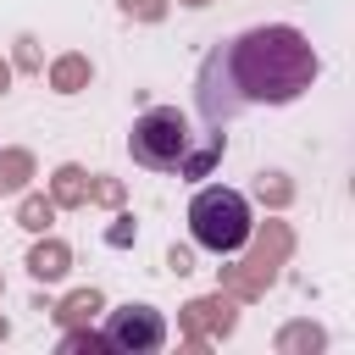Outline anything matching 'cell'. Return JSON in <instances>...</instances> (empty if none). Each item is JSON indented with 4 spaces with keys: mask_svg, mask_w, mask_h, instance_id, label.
Instances as JSON below:
<instances>
[{
    "mask_svg": "<svg viewBox=\"0 0 355 355\" xmlns=\"http://www.w3.org/2000/svg\"><path fill=\"white\" fill-rule=\"evenodd\" d=\"M322 61L311 50V39L288 22H266V28H244L227 44H211L200 72H194V105L205 116V128H227L233 116L255 111V105H288L316 83Z\"/></svg>",
    "mask_w": 355,
    "mask_h": 355,
    "instance_id": "obj_1",
    "label": "cell"
},
{
    "mask_svg": "<svg viewBox=\"0 0 355 355\" xmlns=\"http://www.w3.org/2000/svg\"><path fill=\"white\" fill-rule=\"evenodd\" d=\"M211 150V133L194 144V128L178 105H150L133 128H128V155L150 172H178V178H194V155Z\"/></svg>",
    "mask_w": 355,
    "mask_h": 355,
    "instance_id": "obj_2",
    "label": "cell"
},
{
    "mask_svg": "<svg viewBox=\"0 0 355 355\" xmlns=\"http://www.w3.org/2000/svg\"><path fill=\"white\" fill-rule=\"evenodd\" d=\"M250 255L244 261H233V266H216L222 272V294H233L239 305H250V300H261L272 283H277V272H283V261L294 255V233H288V222H261V227H250Z\"/></svg>",
    "mask_w": 355,
    "mask_h": 355,
    "instance_id": "obj_3",
    "label": "cell"
},
{
    "mask_svg": "<svg viewBox=\"0 0 355 355\" xmlns=\"http://www.w3.org/2000/svg\"><path fill=\"white\" fill-rule=\"evenodd\" d=\"M250 227H255V216H250V200H244L239 189L211 183V189H200V194L189 200V233H194V244L211 250V255H239L244 239H250Z\"/></svg>",
    "mask_w": 355,
    "mask_h": 355,
    "instance_id": "obj_4",
    "label": "cell"
},
{
    "mask_svg": "<svg viewBox=\"0 0 355 355\" xmlns=\"http://www.w3.org/2000/svg\"><path fill=\"white\" fill-rule=\"evenodd\" d=\"M178 322H183V349H205V344H222L233 327H239V300L233 294H200V300H189L183 311H178Z\"/></svg>",
    "mask_w": 355,
    "mask_h": 355,
    "instance_id": "obj_5",
    "label": "cell"
},
{
    "mask_svg": "<svg viewBox=\"0 0 355 355\" xmlns=\"http://www.w3.org/2000/svg\"><path fill=\"white\" fill-rule=\"evenodd\" d=\"M105 344L122 349V355H155L166 344V322L155 305H122V311H105Z\"/></svg>",
    "mask_w": 355,
    "mask_h": 355,
    "instance_id": "obj_6",
    "label": "cell"
},
{
    "mask_svg": "<svg viewBox=\"0 0 355 355\" xmlns=\"http://www.w3.org/2000/svg\"><path fill=\"white\" fill-rule=\"evenodd\" d=\"M28 272H33L39 283H61V277L72 272V250H67L61 239H39V244L28 250Z\"/></svg>",
    "mask_w": 355,
    "mask_h": 355,
    "instance_id": "obj_7",
    "label": "cell"
},
{
    "mask_svg": "<svg viewBox=\"0 0 355 355\" xmlns=\"http://www.w3.org/2000/svg\"><path fill=\"white\" fill-rule=\"evenodd\" d=\"M61 327H83V322H94L100 311H105V294L100 288H72L67 300H55V305H44Z\"/></svg>",
    "mask_w": 355,
    "mask_h": 355,
    "instance_id": "obj_8",
    "label": "cell"
},
{
    "mask_svg": "<svg viewBox=\"0 0 355 355\" xmlns=\"http://www.w3.org/2000/svg\"><path fill=\"white\" fill-rule=\"evenodd\" d=\"M89 78H94V67H89V55H78V50H67V55L50 61V89H55V94H83Z\"/></svg>",
    "mask_w": 355,
    "mask_h": 355,
    "instance_id": "obj_9",
    "label": "cell"
},
{
    "mask_svg": "<svg viewBox=\"0 0 355 355\" xmlns=\"http://www.w3.org/2000/svg\"><path fill=\"white\" fill-rule=\"evenodd\" d=\"M50 200H55V211H72V205H89V172H83L78 161H67V166H55V178H50Z\"/></svg>",
    "mask_w": 355,
    "mask_h": 355,
    "instance_id": "obj_10",
    "label": "cell"
},
{
    "mask_svg": "<svg viewBox=\"0 0 355 355\" xmlns=\"http://www.w3.org/2000/svg\"><path fill=\"white\" fill-rule=\"evenodd\" d=\"M327 344V333L316 327V322H288V327H277V355H311V349H322Z\"/></svg>",
    "mask_w": 355,
    "mask_h": 355,
    "instance_id": "obj_11",
    "label": "cell"
},
{
    "mask_svg": "<svg viewBox=\"0 0 355 355\" xmlns=\"http://www.w3.org/2000/svg\"><path fill=\"white\" fill-rule=\"evenodd\" d=\"M33 178V155L28 150H0V194H22Z\"/></svg>",
    "mask_w": 355,
    "mask_h": 355,
    "instance_id": "obj_12",
    "label": "cell"
},
{
    "mask_svg": "<svg viewBox=\"0 0 355 355\" xmlns=\"http://www.w3.org/2000/svg\"><path fill=\"white\" fill-rule=\"evenodd\" d=\"M50 222H55V200H50V194H22V205H17V227L44 233Z\"/></svg>",
    "mask_w": 355,
    "mask_h": 355,
    "instance_id": "obj_13",
    "label": "cell"
},
{
    "mask_svg": "<svg viewBox=\"0 0 355 355\" xmlns=\"http://www.w3.org/2000/svg\"><path fill=\"white\" fill-rule=\"evenodd\" d=\"M105 333H94L89 322L83 327H61V355H105Z\"/></svg>",
    "mask_w": 355,
    "mask_h": 355,
    "instance_id": "obj_14",
    "label": "cell"
},
{
    "mask_svg": "<svg viewBox=\"0 0 355 355\" xmlns=\"http://www.w3.org/2000/svg\"><path fill=\"white\" fill-rule=\"evenodd\" d=\"M255 194H261V205H272V211H283V205L294 200V183H288L283 172H261V178H255Z\"/></svg>",
    "mask_w": 355,
    "mask_h": 355,
    "instance_id": "obj_15",
    "label": "cell"
},
{
    "mask_svg": "<svg viewBox=\"0 0 355 355\" xmlns=\"http://www.w3.org/2000/svg\"><path fill=\"white\" fill-rule=\"evenodd\" d=\"M116 6H122L133 22H161V17H166V0H116Z\"/></svg>",
    "mask_w": 355,
    "mask_h": 355,
    "instance_id": "obj_16",
    "label": "cell"
},
{
    "mask_svg": "<svg viewBox=\"0 0 355 355\" xmlns=\"http://www.w3.org/2000/svg\"><path fill=\"white\" fill-rule=\"evenodd\" d=\"M89 200H100V205L116 211V205H122V183H116V178H89Z\"/></svg>",
    "mask_w": 355,
    "mask_h": 355,
    "instance_id": "obj_17",
    "label": "cell"
},
{
    "mask_svg": "<svg viewBox=\"0 0 355 355\" xmlns=\"http://www.w3.org/2000/svg\"><path fill=\"white\" fill-rule=\"evenodd\" d=\"M105 244H116V250H122V244H133V222H128V216H116V222L105 227Z\"/></svg>",
    "mask_w": 355,
    "mask_h": 355,
    "instance_id": "obj_18",
    "label": "cell"
},
{
    "mask_svg": "<svg viewBox=\"0 0 355 355\" xmlns=\"http://www.w3.org/2000/svg\"><path fill=\"white\" fill-rule=\"evenodd\" d=\"M17 67L39 72V44H33V39H17Z\"/></svg>",
    "mask_w": 355,
    "mask_h": 355,
    "instance_id": "obj_19",
    "label": "cell"
},
{
    "mask_svg": "<svg viewBox=\"0 0 355 355\" xmlns=\"http://www.w3.org/2000/svg\"><path fill=\"white\" fill-rule=\"evenodd\" d=\"M166 266H172V272L183 277V272H194V255H189L183 244H172V250H166Z\"/></svg>",
    "mask_w": 355,
    "mask_h": 355,
    "instance_id": "obj_20",
    "label": "cell"
},
{
    "mask_svg": "<svg viewBox=\"0 0 355 355\" xmlns=\"http://www.w3.org/2000/svg\"><path fill=\"white\" fill-rule=\"evenodd\" d=\"M11 89V61H0V94Z\"/></svg>",
    "mask_w": 355,
    "mask_h": 355,
    "instance_id": "obj_21",
    "label": "cell"
},
{
    "mask_svg": "<svg viewBox=\"0 0 355 355\" xmlns=\"http://www.w3.org/2000/svg\"><path fill=\"white\" fill-rule=\"evenodd\" d=\"M178 6H194V11H200V6H211V0H178Z\"/></svg>",
    "mask_w": 355,
    "mask_h": 355,
    "instance_id": "obj_22",
    "label": "cell"
},
{
    "mask_svg": "<svg viewBox=\"0 0 355 355\" xmlns=\"http://www.w3.org/2000/svg\"><path fill=\"white\" fill-rule=\"evenodd\" d=\"M6 333H11V322H6V316H0V338H6Z\"/></svg>",
    "mask_w": 355,
    "mask_h": 355,
    "instance_id": "obj_23",
    "label": "cell"
},
{
    "mask_svg": "<svg viewBox=\"0 0 355 355\" xmlns=\"http://www.w3.org/2000/svg\"><path fill=\"white\" fill-rule=\"evenodd\" d=\"M0 294H6V277H0Z\"/></svg>",
    "mask_w": 355,
    "mask_h": 355,
    "instance_id": "obj_24",
    "label": "cell"
}]
</instances>
